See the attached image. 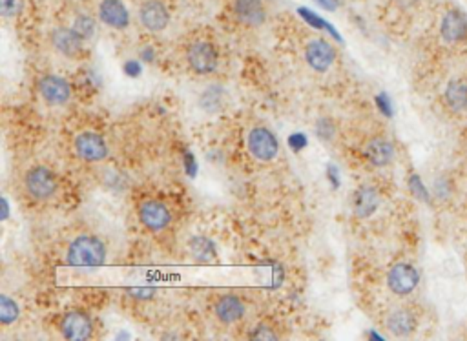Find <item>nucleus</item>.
I'll return each mask as SVG.
<instances>
[{"label":"nucleus","instance_id":"nucleus-1","mask_svg":"<svg viewBox=\"0 0 467 341\" xmlns=\"http://www.w3.org/2000/svg\"><path fill=\"white\" fill-rule=\"evenodd\" d=\"M106 243L93 234L77 235L66 250V263L73 269H97L106 261Z\"/></svg>","mask_w":467,"mask_h":341},{"label":"nucleus","instance_id":"nucleus-2","mask_svg":"<svg viewBox=\"0 0 467 341\" xmlns=\"http://www.w3.org/2000/svg\"><path fill=\"white\" fill-rule=\"evenodd\" d=\"M24 188L35 201H50L59 190V181L48 166L39 164L24 173Z\"/></svg>","mask_w":467,"mask_h":341},{"label":"nucleus","instance_id":"nucleus-3","mask_svg":"<svg viewBox=\"0 0 467 341\" xmlns=\"http://www.w3.org/2000/svg\"><path fill=\"white\" fill-rule=\"evenodd\" d=\"M247 146H249L250 155L261 163L274 161L281 148L276 133L265 126H256L250 130L249 135H247Z\"/></svg>","mask_w":467,"mask_h":341},{"label":"nucleus","instance_id":"nucleus-4","mask_svg":"<svg viewBox=\"0 0 467 341\" xmlns=\"http://www.w3.org/2000/svg\"><path fill=\"white\" fill-rule=\"evenodd\" d=\"M188 68L198 75H210L218 70L219 53L218 48L209 41L192 42L187 50Z\"/></svg>","mask_w":467,"mask_h":341},{"label":"nucleus","instance_id":"nucleus-5","mask_svg":"<svg viewBox=\"0 0 467 341\" xmlns=\"http://www.w3.org/2000/svg\"><path fill=\"white\" fill-rule=\"evenodd\" d=\"M137 215L141 224L150 232H161L172 223V214L166 204L158 199H146L139 204Z\"/></svg>","mask_w":467,"mask_h":341},{"label":"nucleus","instance_id":"nucleus-6","mask_svg":"<svg viewBox=\"0 0 467 341\" xmlns=\"http://www.w3.org/2000/svg\"><path fill=\"white\" fill-rule=\"evenodd\" d=\"M75 153L86 163H101L108 157V144L101 133L82 132L73 141Z\"/></svg>","mask_w":467,"mask_h":341},{"label":"nucleus","instance_id":"nucleus-7","mask_svg":"<svg viewBox=\"0 0 467 341\" xmlns=\"http://www.w3.org/2000/svg\"><path fill=\"white\" fill-rule=\"evenodd\" d=\"M61 334L66 340L82 341L93 336V321L82 311H70L61 318L59 323Z\"/></svg>","mask_w":467,"mask_h":341},{"label":"nucleus","instance_id":"nucleus-8","mask_svg":"<svg viewBox=\"0 0 467 341\" xmlns=\"http://www.w3.org/2000/svg\"><path fill=\"white\" fill-rule=\"evenodd\" d=\"M139 22L150 33H161L170 24V11L161 0H144L139 8Z\"/></svg>","mask_w":467,"mask_h":341},{"label":"nucleus","instance_id":"nucleus-9","mask_svg":"<svg viewBox=\"0 0 467 341\" xmlns=\"http://www.w3.org/2000/svg\"><path fill=\"white\" fill-rule=\"evenodd\" d=\"M418 281H420V274L409 263H397L387 274V286L397 295L411 294L418 286Z\"/></svg>","mask_w":467,"mask_h":341},{"label":"nucleus","instance_id":"nucleus-10","mask_svg":"<svg viewBox=\"0 0 467 341\" xmlns=\"http://www.w3.org/2000/svg\"><path fill=\"white\" fill-rule=\"evenodd\" d=\"M50 42L57 53H61V55L68 57V59H77L84 51V42L86 41L73 28L61 26V28L51 30Z\"/></svg>","mask_w":467,"mask_h":341},{"label":"nucleus","instance_id":"nucleus-11","mask_svg":"<svg viewBox=\"0 0 467 341\" xmlns=\"http://www.w3.org/2000/svg\"><path fill=\"white\" fill-rule=\"evenodd\" d=\"M336 61V48L325 39H312L305 46V62L314 72H327Z\"/></svg>","mask_w":467,"mask_h":341},{"label":"nucleus","instance_id":"nucleus-12","mask_svg":"<svg viewBox=\"0 0 467 341\" xmlns=\"http://www.w3.org/2000/svg\"><path fill=\"white\" fill-rule=\"evenodd\" d=\"M39 93L50 106H62L71 99L70 82L61 75H44L39 81Z\"/></svg>","mask_w":467,"mask_h":341},{"label":"nucleus","instance_id":"nucleus-13","mask_svg":"<svg viewBox=\"0 0 467 341\" xmlns=\"http://www.w3.org/2000/svg\"><path fill=\"white\" fill-rule=\"evenodd\" d=\"M234 17L247 28H259L267 22V8L263 0H234Z\"/></svg>","mask_w":467,"mask_h":341},{"label":"nucleus","instance_id":"nucleus-14","mask_svg":"<svg viewBox=\"0 0 467 341\" xmlns=\"http://www.w3.org/2000/svg\"><path fill=\"white\" fill-rule=\"evenodd\" d=\"M97 17L112 30H126L130 24V13L122 0H101L97 8Z\"/></svg>","mask_w":467,"mask_h":341},{"label":"nucleus","instance_id":"nucleus-15","mask_svg":"<svg viewBox=\"0 0 467 341\" xmlns=\"http://www.w3.org/2000/svg\"><path fill=\"white\" fill-rule=\"evenodd\" d=\"M213 312H216V318H218L221 323L225 325H232V323H238V321L243 320L245 312H247V306L241 301V298L234 294L221 295L218 301H216V306H213Z\"/></svg>","mask_w":467,"mask_h":341},{"label":"nucleus","instance_id":"nucleus-16","mask_svg":"<svg viewBox=\"0 0 467 341\" xmlns=\"http://www.w3.org/2000/svg\"><path fill=\"white\" fill-rule=\"evenodd\" d=\"M378 206H380V194L374 186L363 184L356 190L354 197H352V212H354L356 217L367 220L374 214Z\"/></svg>","mask_w":467,"mask_h":341},{"label":"nucleus","instance_id":"nucleus-17","mask_svg":"<svg viewBox=\"0 0 467 341\" xmlns=\"http://www.w3.org/2000/svg\"><path fill=\"white\" fill-rule=\"evenodd\" d=\"M442 39L446 42H458L467 35V17L460 10H449L442 19L440 28Z\"/></svg>","mask_w":467,"mask_h":341},{"label":"nucleus","instance_id":"nucleus-18","mask_svg":"<svg viewBox=\"0 0 467 341\" xmlns=\"http://www.w3.org/2000/svg\"><path fill=\"white\" fill-rule=\"evenodd\" d=\"M417 325H418L417 318H414V314H412L411 311H407V309H397V311H392L391 314L387 316L385 321L387 331L397 338L411 336L412 332L417 331Z\"/></svg>","mask_w":467,"mask_h":341},{"label":"nucleus","instance_id":"nucleus-19","mask_svg":"<svg viewBox=\"0 0 467 341\" xmlns=\"http://www.w3.org/2000/svg\"><path fill=\"white\" fill-rule=\"evenodd\" d=\"M365 157L369 159V163L372 166H387V164L392 163L394 159V146L392 143H389L387 139L376 137L372 141H369L365 146Z\"/></svg>","mask_w":467,"mask_h":341},{"label":"nucleus","instance_id":"nucleus-20","mask_svg":"<svg viewBox=\"0 0 467 341\" xmlns=\"http://www.w3.org/2000/svg\"><path fill=\"white\" fill-rule=\"evenodd\" d=\"M446 101L452 110H466L467 108V82L451 81L446 88Z\"/></svg>","mask_w":467,"mask_h":341},{"label":"nucleus","instance_id":"nucleus-21","mask_svg":"<svg viewBox=\"0 0 467 341\" xmlns=\"http://www.w3.org/2000/svg\"><path fill=\"white\" fill-rule=\"evenodd\" d=\"M223 95L225 92L219 86H209L207 90H203L201 93V99H199V104L207 112H218L223 106Z\"/></svg>","mask_w":467,"mask_h":341},{"label":"nucleus","instance_id":"nucleus-22","mask_svg":"<svg viewBox=\"0 0 467 341\" xmlns=\"http://www.w3.org/2000/svg\"><path fill=\"white\" fill-rule=\"evenodd\" d=\"M21 316V309L15 300H11L10 295H0V323L2 325H11L13 321L19 320Z\"/></svg>","mask_w":467,"mask_h":341},{"label":"nucleus","instance_id":"nucleus-23","mask_svg":"<svg viewBox=\"0 0 467 341\" xmlns=\"http://www.w3.org/2000/svg\"><path fill=\"white\" fill-rule=\"evenodd\" d=\"M71 28H73V30H75L77 33L84 39V41L93 39V35H95V31H97L95 19H92V17L86 15V13H79V15L75 17L73 24H71Z\"/></svg>","mask_w":467,"mask_h":341},{"label":"nucleus","instance_id":"nucleus-24","mask_svg":"<svg viewBox=\"0 0 467 341\" xmlns=\"http://www.w3.org/2000/svg\"><path fill=\"white\" fill-rule=\"evenodd\" d=\"M210 241L204 240V237H196V240L190 243V249L193 250V255L198 257V260L201 261H209L210 257H213L216 255V250L213 249H209L207 250V246H210Z\"/></svg>","mask_w":467,"mask_h":341},{"label":"nucleus","instance_id":"nucleus-25","mask_svg":"<svg viewBox=\"0 0 467 341\" xmlns=\"http://www.w3.org/2000/svg\"><path fill=\"white\" fill-rule=\"evenodd\" d=\"M24 0H0V15L4 19H15L21 15Z\"/></svg>","mask_w":467,"mask_h":341},{"label":"nucleus","instance_id":"nucleus-26","mask_svg":"<svg viewBox=\"0 0 467 341\" xmlns=\"http://www.w3.org/2000/svg\"><path fill=\"white\" fill-rule=\"evenodd\" d=\"M250 338H252V340H278V334H276L274 329H270L269 325L259 323V325H256L254 331L250 332Z\"/></svg>","mask_w":467,"mask_h":341},{"label":"nucleus","instance_id":"nucleus-27","mask_svg":"<svg viewBox=\"0 0 467 341\" xmlns=\"http://www.w3.org/2000/svg\"><path fill=\"white\" fill-rule=\"evenodd\" d=\"M409 186H411V190L414 192V195H417L418 199H421V201H429V195H427L426 186L421 184V181H420V177H418V175H412V177L409 179Z\"/></svg>","mask_w":467,"mask_h":341},{"label":"nucleus","instance_id":"nucleus-28","mask_svg":"<svg viewBox=\"0 0 467 341\" xmlns=\"http://www.w3.org/2000/svg\"><path fill=\"white\" fill-rule=\"evenodd\" d=\"M130 294H132L133 298H139V300H150V298L155 294V291H153V289H132Z\"/></svg>","mask_w":467,"mask_h":341},{"label":"nucleus","instance_id":"nucleus-29","mask_svg":"<svg viewBox=\"0 0 467 341\" xmlns=\"http://www.w3.org/2000/svg\"><path fill=\"white\" fill-rule=\"evenodd\" d=\"M316 4H320L327 11H334L340 8V0H316Z\"/></svg>","mask_w":467,"mask_h":341},{"label":"nucleus","instance_id":"nucleus-30","mask_svg":"<svg viewBox=\"0 0 467 341\" xmlns=\"http://www.w3.org/2000/svg\"><path fill=\"white\" fill-rule=\"evenodd\" d=\"M124 70H126L128 75H132V77L141 75V66H139L137 61H128L126 68H124Z\"/></svg>","mask_w":467,"mask_h":341},{"label":"nucleus","instance_id":"nucleus-31","mask_svg":"<svg viewBox=\"0 0 467 341\" xmlns=\"http://www.w3.org/2000/svg\"><path fill=\"white\" fill-rule=\"evenodd\" d=\"M290 146L298 148V150L305 146V139L301 137V133H296V135H292V137H290Z\"/></svg>","mask_w":467,"mask_h":341}]
</instances>
